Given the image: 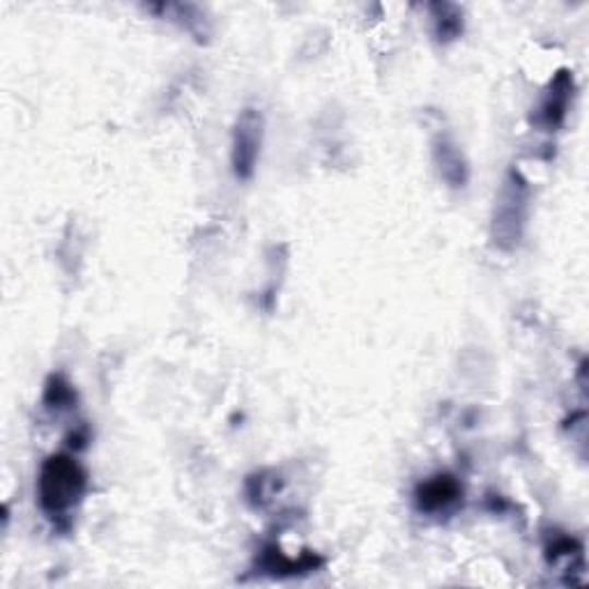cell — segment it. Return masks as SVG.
<instances>
[{
  "label": "cell",
  "instance_id": "1",
  "mask_svg": "<svg viewBox=\"0 0 589 589\" xmlns=\"http://www.w3.org/2000/svg\"><path fill=\"white\" fill-rule=\"evenodd\" d=\"M89 491V472L70 453H54L39 470L37 497L49 518L68 516Z\"/></svg>",
  "mask_w": 589,
  "mask_h": 589
},
{
  "label": "cell",
  "instance_id": "2",
  "mask_svg": "<svg viewBox=\"0 0 589 589\" xmlns=\"http://www.w3.org/2000/svg\"><path fill=\"white\" fill-rule=\"evenodd\" d=\"M530 182L518 168H509L495 196L491 237L499 251H514L528 228Z\"/></svg>",
  "mask_w": 589,
  "mask_h": 589
},
{
  "label": "cell",
  "instance_id": "3",
  "mask_svg": "<svg viewBox=\"0 0 589 589\" xmlns=\"http://www.w3.org/2000/svg\"><path fill=\"white\" fill-rule=\"evenodd\" d=\"M266 134V118L258 108H243L239 111L235 127H233V143H231V164L237 180H251L258 160L260 148H263Z\"/></svg>",
  "mask_w": 589,
  "mask_h": 589
},
{
  "label": "cell",
  "instance_id": "4",
  "mask_svg": "<svg viewBox=\"0 0 589 589\" xmlns=\"http://www.w3.org/2000/svg\"><path fill=\"white\" fill-rule=\"evenodd\" d=\"M574 93H576L574 72L559 70L551 79V83L545 85V91L532 114V125L543 129V132H557L566 120V114H569Z\"/></svg>",
  "mask_w": 589,
  "mask_h": 589
},
{
  "label": "cell",
  "instance_id": "5",
  "mask_svg": "<svg viewBox=\"0 0 589 589\" xmlns=\"http://www.w3.org/2000/svg\"><path fill=\"white\" fill-rule=\"evenodd\" d=\"M463 497V486L453 474H435L417 486L414 505L422 514H445Z\"/></svg>",
  "mask_w": 589,
  "mask_h": 589
},
{
  "label": "cell",
  "instance_id": "6",
  "mask_svg": "<svg viewBox=\"0 0 589 589\" xmlns=\"http://www.w3.org/2000/svg\"><path fill=\"white\" fill-rule=\"evenodd\" d=\"M433 160H435V166H438V170H440V178L449 187H456V189L466 187L470 168H468V162L463 157L461 148L453 143L451 137L440 134L438 139L433 141Z\"/></svg>",
  "mask_w": 589,
  "mask_h": 589
},
{
  "label": "cell",
  "instance_id": "7",
  "mask_svg": "<svg viewBox=\"0 0 589 589\" xmlns=\"http://www.w3.org/2000/svg\"><path fill=\"white\" fill-rule=\"evenodd\" d=\"M258 566L263 569V574L270 576H297V574H309L316 572L318 566H322V559L316 555H302L299 559H293L288 555H283L274 545L260 553Z\"/></svg>",
  "mask_w": 589,
  "mask_h": 589
},
{
  "label": "cell",
  "instance_id": "8",
  "mask_svg": "<svg viewBox=\"0 0 589 589\" xmlns=\"http://www.w3.org/2000/svg\"><path fill=\"white\" fill-rule=\"evenodd\" d=\"M431 14L435 24V37H438V42H443V45L463 35V10L458 5L435 3L431 5Z\"/></svg>",
  "mask_w": 589,
  "mask_h": 589
},
{
  "label": "cell",
  "instance_id": "9",
  "mask_svg": "<svg viewBox=\"0 0 589 589\" xmlns=\"http://www.w3.org/2000/svg\"><path fill=\"white\" fill-rule=\"evenodd\" d=\"M76 394L72 385L64 380L62 376H54L47 385V394H45V403L49 408H70L74 403Z\"/></svg>",
  "mask_w": 589,
  "mask_h": 589
}]
</instances>
